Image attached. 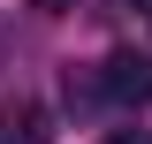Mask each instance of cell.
<instances>
[{
    "label": "cell",
    "instance_id": "cell-1",
    "mask_svg": "<svg viewBox=\"0 0 152 144\" xmlns=\"http://www.w3.org/2000/svg\"><path fill=\"white\" fill-rule=\"evenodd\" d=\"M99 68H107L99 91H107L114 106H145V99H152V61H145V53H107Z\"/></svg>",
    "mask_w": 152,
    "mask_h": 144
},
{
    "label": "cell",
    "instance_id": "cell-2",
    "mask_svg": "<svg viewBox=\"0 0 152 144\" xmlns=\"http://www.w3.org/2000/svg\"><path fill=\"white\" fill-rule=\"evenodd\" d=\"M0 129H8L15 144H53V121H46V106H31V99H8Z\"/></svg>",
    "mask_w": 152,
    "mask_h": 144
},
{
    "label": "cell",
    "instance_id": "cell-3",
    "mask_svg": "<svg viewBox=\"0 0 152 144\" xmlns=\"http://www.w3.org/2000/svg\"><path fill=\"white\" fill-rule=\"evenodd\" d=\"M107 144H145V129H107Z\"/></svg>",
    "mask_w": 152,
    "mask_h": 144
},
{
    "label": "cell",
    "instance_id": "cell-4",
    "mask_svg": "<svg viewBox=\"0 0 152 144\" xmlns=\"http://www.w3.org/2000/svg\"><path fill=\"white\" fill-rule=\"evenodd\" d=\"M31 8H38V15H69V0H31Z\"/></svg>",
    "mask_w": 152,
    "mask_h": 144
},
{
    "label": "cell",
    "instance_id": "cell-5",
    "mask_svg": "<svg viewBox=\"0 0 152 144\" xmlns=\"http://www.w3.org/2000/svg\"><path fill=\"white\" fill-rule=\"evenodd\" d=\"M129 8H145V15H152V0H129Z\"/></svg>",
    "mask_w": 152,
    "mask_h": 144
}]
</instances>
